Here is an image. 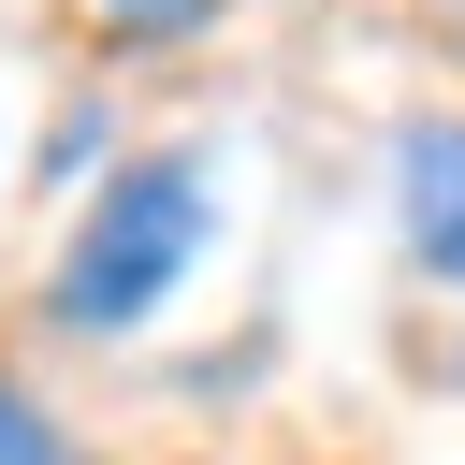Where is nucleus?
I'll list each match as a JSON object with an SVG mask.
<instances>
[{"mask_svg":"<svg viewBox=\"0 0 465 465\" xmlns=\"http://www.w3.org/2000/svg\"><path fill=\"white\" fill-rule=\"evenodd\" d=\"M218 218H232V145H218V131H174V145L102 160V189H87L73 232H58L44 320H58V334H145V320L203 276Z\"/></svg>","mask_w":465,"mask_h":465,"instance_id":"nucleus-1","label":"nucleus"},{"mask_svg":"<svg viewBox=\"0 0 465 465\" xmlns=\"http://www.w3.org/2000/svg\"><path fill=\"white\" fill-rule=\"evenodd\" d=\"M73 15H87L102 44H203L232 0H73Z\"/></svg>","mask_w":465,"mask_h":465,"instance_id":"nucleus-3","label":"nucleus"},{"mask_svg":"<svg viewBox=\"0 0 465 465\" xmlns=\"http://www.w3.org/2000/svg\"><path fill=\"white\" fill-rule=\"evenodd\" d=\"M0 465H87V450H73V436H58V421H44V407L0 378Z\"/></svg>","mask_w":465,"mask_h":465,"instance_id":"nucleus-4","label":"nucleus"},{"mask_svg":"<svg viewBox=\"0 0 465 465\" xmlns=\"http://www.w3.org/2000/svg\"><path fill=\"white\" fill-rule=\"evenodd\" d=\"M392 232L436 291H465V116H407L392 131Z\"/></svg>","mask_w":465,"mask_h":465,"instance_id":"nucleus-2","label":"nucleus"}]
</instances>
